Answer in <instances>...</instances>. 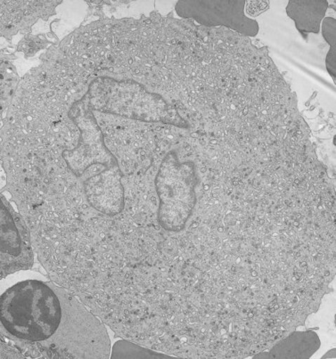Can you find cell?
<instances>
[{
	"label": "cell",
	"mask_w": 336,
	"mask_h": 359,
	"mask_svg": "<svg viewBox=\"0 0 336 359\" xmlns=\"http://www.w3.org/2000/svg\"><path fill=\"white\" fill-rule=\"evenodd\" d=\"M112 358H171L170 355L157 353L149 348L128 341H119L112 350Z\"/></svg>",
	"instance_id": "12"
},
{
	"label": "cell",
	"mask_w": 336,
	"mask_h": 359,
	"mask_svg": "<svg viewBox=\"0 0 336 359\" xmlns=\"http://www.w3.org/2000/svg\"><path fill=\"white\" fill-rule=\"evenodd\" d=\"M62 304L60 325L48 340L36 344L49 358H109L107 329L95 316L62 287L49 283Z\"/></svg>",
	"instance_id": "3"
},
{
	"label": "cell",
	"mask_w": 336,
	"mask_h": 359,
	"mask_svg": "<svg viewBox=\"0 0 336 359\" xmlns=\"http://www.w3.org/2000/svg\"><path fill=\"white\" fill-rule=\"evenodd\" d=\"M156 190L159 225L170 232L185 229L196 207L199 176L193 161L181 160L175 151L164 156L158 170Z\"/></svg>",
	"instance_id": "4"
},
{
	"label": "cell",
	"mask_w": 336,
	"mask_h": 359,
	"mask_svg": "<svg viewBox=\"0 0 336 359\" xmlns=\"http://www.w3.org/2000/svg\"><path fill=\"white\" fill-rule=\"evenodd\" d=\"M322 34L325 41L328 43L329 52L325 58V65L328 72L331 75L335 83V68H336V22L335 18H325L322 24Z\"/></svg>",
	"instance_id": "13"
},
{
	"label": "cell",
	"mask_w": 336,
	"mask_h": 359,
	"mask_svg": "<svg viewBox=\"0 0 336 359\" xmlns=\"http://www.w3.org/2000/svg\"><path fill=\"white\" fill-rule=\"evenodd\" d=\"M321 345V339L315 332H295L269 352L255 355L253 358L308 359L319 350Z\"/></svg>",
	"instance_id": "10"
},
{
	"label": "cell",
	"mask_w": 336,
	"mask_h": 359,
	"mask_svg": "<svg viewBox=\"0 0 336 359\" xmlns=\"http://www.w3.org/2000/svg\"><path fill=\"white\" fill-rule=\"evenodd\" d=\"M328 8L327 0H290L286 14L295 22L303 37L319 34Z\"/></svg>",
	"instance_id": "11"
},
{
	"label": "cell",
	"mask_w": 336,
	"mask_h": 359,
	"mask_svg": "<svg viewBox=\"0 0 336 359\" xmlns=\"http://www.w3.org/2000/svg\"><path fill=\"white\" fill-rule=\"evenodd\" d=\"M92 111L145 123L187 128L189 124L161 95L130 79L97 76L84 95Z\"/></svg>",
	"instance_id": "2"
},
{
	"label": "cell",
	"mask_w": 336,
	"mask_h": 359,
	"mask_svg": "<svg viewBox=\"0 0 336 359\" xmlns=\"http://www.w3.org/2000/svg\"><path fill=\"white\" fill-rule=\"evenodd\" d=\"M123 174L119 165L107 167L83 181V189L92 208L107 216H115L124 209Z\"/></svg>",
	"instance_id": "8"
},
{
	"label": "cell",
	"mask_w": 336,
	"mask_h": 359,
	"mask_svg": "<svg viewBox=\"0 0 336 359\" xmlns=\"http://www.w3.org/2000/svg\"><path fill=\"white\" fill-rule=\"evenodd\" d=\"M323 358H335V350L328 351L327 354L323 355Z\"/></svg>",
	"instance_id": "15"
},
{
	"label": "cell",
	"mask_w": 336,
	"mask_h": 359,
	"mask_svg": "<svg viewBox=\"0 0 336 359\" xmlns=\"http://www.w3.org/2000/svg\"><path fill=\"white\" fill-rule=\"evenodd\" d=\"M0 314L2 328L11 337L37 344L58 331L62 304L49 283L27 280L3 293Z\"/></svg>",
	"instance_id": "1"
},
{
	"label": "cell",
	"mask_w": 336,
	"mask_h": 359,
	"mask_svg": "<svg viewBox=\"0 0 336 359\" xmlns=\"http://www.w3.org/2000/svg\"><path fill=\"white\" fill-rule=\"evenodd\" d=\"M68 116L77 127L79 137L76 146L62 151V157L76 177H81L92 166L119 165L116 158L105 146L104 134L84 95L72 104Z\"/></svg>",
	"instance_id": "5"
},
{
	"label": "cell",
	"mask_w": 336,
	"mask_h": 359,
	"mask_svg": "<svg viewBox=\"0 0 336 359\" xmlns=\"http://www.w3.org/2000/svg\"><path fill=\"white\" fill-rule=\"evenodd\" d=\"M55 43L48 41L45 34H28L18 43L16 52L24 53L25 59H29L34 57L42 49L47 48L48 46L51 47Z\"/></svg>",
	"instance_id": "14"
},
{
	"label": "cell",
	"mask_w": 336,
	"mask_h": 359,
	"mask_svg": "<svg viewBox=\"0 0 336 359\" xmlns=\"http://www.w3.org/2000/svg\"><path fill=\"white\" fill-rule=\"evenodd\" d=\"M245 0H180L175 10L180 18L192 19L204 27H227L248 37L259 32L256 20L246 15Z\"/></svg>",
	"instance_id": "6"
},
{
	"label": "cell",
	"mask_w": 336,
	"mask_h": 359,
	"mask_svg": "<svg viewBox=\"0 0 336 359\" xmlns=\"http://www.w3.org/2000/svg\"><path fill=\"white\" fill-rule=\"evenodd\" d=\"M1 2V36L11 39L19 31L31 34L32 26L39 18L48 21L57 14L59 1H4Z\"/></svg>",
	"instance_id": "9"
},
{
	"label": "cell",
	"mask_w": 336,
	"mask_h": 359,
	"mask_svg": "<svg viewBox=\"0 0 336 359\" xmlns=\"http://www.w3.org/2000/svg\"><path fill=\"white\" fill-rule=\"evenodd\" d=\"M0 216V278L32 268L34 265L31 236L24 219L1 194Z\"/></svg>",
	"instance_id": "7"
}]
</instances>
